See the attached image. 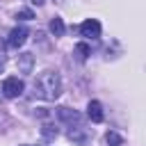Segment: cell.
I'll return each instance as SVG.
<instances>
[{"instance_id":"obj_1","label":"cell","mask_w":146,"mask_h":146,"mask_svg":"<svg viewBox=\"0 0 146 146\" xmlns=\"http://www.w3.org/2000/svg\"><path fill=\"white\" fill-rule=\"evenodd\" d=\"M62 94V78L55 71H43L34 82V96L43 100H55Z\"/></svg>"},{"instance_id":"obj_2","label":"cell","mask_w":146,"mask_h":146,"mask_svg":"<svg viewBox=\"0 0 146 146\" xmlns=\"http://www.w3.org/2000/svg\"><path fill=\"white\" fill-rule=\"evenodd\" d=\"M23 89H25V84H23V80H18V78H7V80L2 82V94H5L7 98H18V96L23 94Z\"/></svg>"},{"instance_id":"obj_3","label":"cell","mask_w":146,"mask_h":146,"mask_svg":"<svg viewBox=\"0 0 146 146\" xmlns=\"http://www.w3.org/2000/svg\"><path fill=\"white\" fill-rule=\"evenodd\" d=\"M80 32H82V36H87V39H98V36H100V23H98L96 18H89V21H84V23L80 25Z\"/></svg>"},{"instance_id":"obj_4","label":"cell","mask_w":146,"mask_h":146,"mask_svg":"<svg viewBox=\"0 0 146 146\" xmlns=\"http://www.w3.org/2000/svg\"><path fill=\"white\" fill-rule=\"evenodd\" d=\"M25 39H27V27H14L9 39H7V46L9 48H18V46L25 43Z\"/></svg>"},{"instance_id":"obj_5","label":"cell","mask_w":146,"mask_h":146,"mask_svg":"<svg viewBox=\"0 0 146 146\" xmlns=\"http://www.w3.org/2000/svg\"><path fill=\"white\" fill-rule=\"evenodd\" d=\"M57 116H59L62 121L71 123V125H73V123H80V121H82V116H80V114H78L75 110H68V107H59V110H57Z\"/></svg>"},{"instance_id":"obj_6","label":"cell","mask_w":146,"mask_h":146,"mask_svg":"<svg viewBox=\"0 0 146 146\" xmlns=\"http://www.w3.org/2000/svg\"><path fill=\"white\" fill-rule=\"evenodd\" d=\"M87 114H89V119H91L94 123H100V121H103V107H100V103H98V100H89Z\"/></svg>"},{"instance_id":"obj_7","label":"cell","mask_w":146,"mask_h":146,"mask_svg":"<svg viewBox=\"0 0 146 146\" xmlns=\"http://www.w3.org/2000/svg\"><path fill=\"white\" fill-rule=\"evenodd\" d=\"M32 64H34V55L32 52L18 55V71L21 73H32Z\"/></svg>"},{"instance_id":"obj_8","label":"cell","mask_w":146,"mask_h":146,"mask_svg":"<svg viewBox=\"0 0 146 146\" xmlns=\"http://www.w3.org/2000/svg\"><path fill=\"white\" fill-rule=\"evenodd\" d=\"M50 32H52L55 36H62V34H64V23H62V18H52V21H50Z\"/></svg>"},{"instance_id":"obj_9","label":"cell","mask_w":146,"mask_h":146,"mask_svg":"<svg viewBox=\"0 0 146 146\" xmlns=\"http://www.w3.org/2000/svg\"><path fill=\"white\" fill-rule=\"evenodd\" d=\"M41 135H43L46 139H52V137H57V128L50 125V123H46V125L41 128Z\"/></svg>"},{"instance_id":"obj_10","label":"cell","mask_w":146,"mask_h":146,"mask_svg":"<svg viewBox=\"0 0 146 146\" xmlns=\"http://www.w3.org/2000/svg\"><path fill=\"white\" fill-rule=\"evenodd\" d=\"M105 141H107L110 146H121V144H123V139H121L116 132H107V135H105Z\"/></svg>"},{"instance_id":"obj_11","label":"cell","mask_w":146,"mask_h":146,"mask_svg":"<svg viewBox=\"0 0 146 146\" xmlns=\"http://www.w3.org/2000/svg\"><path fill=\"white\" fill-rule=\"evenodd\" d=\"M75 52H78L80 59H87V55H89V46H87V43H78V46H75Z\"/></svg>"},{"instance_id":"obj_12","label":"cell","mask_w":146,"mask_h":146,"mask_svg":"<svg viewBox=\"0 0 146 146\" xmlns=\"http://www.w3.org/2000/svg\"><path fill=\"white\" fill-rule=\"evenodd\" d=\"M16 18H21V21H32V18H34V14H32L30 9H21V11L16 14Z\"/></svg>"},{"instance_id":"obj_13","label":"cell","mask_w":146,"mask_h":146,"mask_svg":"<svg viewBox=\"0 0 146 146\" xmlns=\"http://www.w3.org/2000/svg\"><path fill=\"white\" fill-rule=\"evenodd\" d=\"M32 2H34V5H41V2H43V0H32Z\"/></svg>"},{"instance_id":"obj_14","label":"cell","mask_w":146,"mask_h":146,"mask_svg":"<svg viewBox=\"0 0 146 146\" xmlns=\"http://www.w3.org/2000/svg\"><path fill=\"white\" fill-rule=\"evenodd\" d=\"M0 73H2V62H0Z\"/></svg>"},{"instance_id":"obj_15","label":"cell","mask_w":146,"mask_h":146,"mask_svg":"<svg viewBox=\"0 0 146 146\" xmlns=\"http://www.w3.org/2000/svg\"><path fill=\"white\" fill-rule=\"evenodd\" d=\"M0 110H2V98H0Z\"/></svg>"}]
</instances>
